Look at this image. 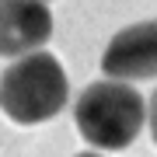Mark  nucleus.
Wrapping results in <instances>:
<instances>
[{"label": "nucleus", "mask_w": 157, "mask_h": 157, "mask_svg": "<svg viewBox=\"0 0 157 157\" xmlns=\"http://www.w3.org/2000/svg\"><path fill=\"white\" fill-rule=\"evenodd\" d=\"M70 94L67 70L52 52H28L17 56L0 73V108L17 126H39L63 112Z\"/></svg>", "instance_id": "obj_1"}, {"label": "nucleus", "mask_w": 157, "mask_h": 157, "mask_svg": "<svg viewBox=\"0 0 157 157\" xmlns=\"http://www.w3.org/2000/svg\"><path fill=\"white\" fill-rule=\"evenodd\" d=\"M80 136L98 150H126L147 122V101L126 80H94L73 108Z\"/></svg>", "instance_id": "obj_2"}, {"label": "nucleus", "mask_w": 157, "mask_h": 157, "mask_svg": "<svg viewBox=\"0 0 157 157\" xmlns=\"http://www.w3.org/2000/svg\"><path fill=\"white\" fill-rule=\"evenodd\" d=\"M101 70L112 80L157 77V17L119 32L101 52Z\"/></svg>", "instance_id": "obj_3"}, {"label": "nucleus", "mask_w": 157, "mask_h": 157, "mask_svg": "<svg viewBox=\"0 0 157 157\" xmlns=\"http://www.w3.org/2000/svg\"><path fill=\"white\" fill-rule=\"evenodd\" d=\"M52 35V11L45 0H0V56L17 59L39 52Z\"/></svg>", "instance_id": "obj_4"}, {"label": "nucleus", "mask_w": 157, "mask_h": 157, "mask_svg": "<svg viewBox=\"0 0 157 157\" xmlns=\"http://www.w3.org/2000/svg\"><path fill=\"white\" fill-rule=\"evenodd\" d=\"M147 122H150V136H154V143H157V91H154L150 105H147Z\"/></svg>", "instance_id": "obj_5"}, {"label": "nucleus", "mask_w": 157, "mask_h": 157, "mask_svg": "<svg viewBox=\"0 0 157 157\" xmlns=\"http://www.w3.org/2000/svg\"><path fill=\"white\" fill-rule=\"evenodd\" d=\"M77 157H105V154H98V150H87V154H77Z\"/></svg>", "instance_id": "obj_6"}]
</instances>
